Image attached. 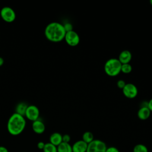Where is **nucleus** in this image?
Wrapping results in <instances>:
<instances>
[{"instance_id": "nucleus-8", "label": "nucleus", "mask_w": 152, "mask_h": 152, "mask_svg": "<svg viewBox=\"0 0 152 152\" xmlns=\"http://www.w3.org/2000/svg\"><path fill=\"white\" fill-rule=\"evenodd\" d=\"M124 95L128 99L135 98L138 94V89L135 85L132 83H126L122 89Z\"/></svg>"}, {"instance_id": "nucleus-22", "label": "nucleus", "mask_w": 152, "mask_h": 152, "mask_svg": "<svg viewBox=\"0 0 152 152\" xmlns=\"http://www.w3.org/2000/svg\"><path fill=\"white\" fill-rule=\"evenodd\" d=\"M71 141V137L68 134H64L62 135V142L69 143Z\"/></svg>"}, {"instance_id": "nucleus-14", "label": "nucleus", "mask_w": 152, "mask_h": 152, "mask_svg": "<svg viewBox=\"0 0 152 152\" xmlns=\"http://www.w3.org/2000/svg\"><path fill=\"white\" fill-rule=\"evenodd\" d=\"M28 105L25 102H20L15 107V113L24 116L26 109Z\"/></svg>"}, {"instance_id": "nucleus-15", "label": "nucleus", "mask_w": 152, "mask_h": 152, "mask_svg": "<svg viewBox=\"0 0 152 152\" xmlns=\"http://www.w3.org/2000/svg\"><path fill=\"white\" fill-rule=\"evenodd\" d=\"M57 152H72V145L69 143L62 142L57 146Z\"/></svg>"}, {"instance_id": "nucleus-25", "label": "nucleus", "mask_w": 152, "mask_h": 152, "mask_svg": "<svg viewBox=\"0 0 152 152\" xmlns=\"http://www.w3.org/2000/svg\"><path fill=\"white\" fill-rule=\"evenodd\" d=\"M148 108L150 109L151 112H152V99L148 102Z\"/></svg>"}, {"instance_id": "nucleus-6", "label": "nucleus", "mask_w": 152, "mask_h": 152, "mask_svg": "<svg viewBox=\"0 0 152 152\" xmlns=\"http://www.w3.org/2000/svg\"><path fill=\"white\" fill-rule=\"evenodd\" d=\"M64 39L66 43L71 46H75L78 45L80 40L78 34L74 30L66 32Z\"/></svg>"}, {"instance_id": "nucleus-9", "label": "nucleus", "mask_w": 152, "mask_h": 152, "mask_svg": "<svg viewBox=\"0 0 152 152\" xmlns=\"http://www.w3.org/2000/svg\"><path fill=\"white\" fill-rule=\"evenodd\" d=\"M88 144L82 140L75 141L72 145V152H86Z\"/></svg>"}, {"instance_id": "nucleus-19", "label": "nucleus", "mask_w": 152, "mask_h": 152, "mask_svg": "<svg viewBox=\"0 0 152 152\" xmlns=\"http://www.w3.org/2000/svg\"><path fill=\"white\" fill-rule=\"evenodd\" d=\"M132 68L130 64H122L121 72L124 74H129L132 71Z\"/></svg>"}, {"instance_id": "nucleus-7", "label": "nucleus", "mask_w": 152, "mask_h": 152, "mask_svg": "<svg viewBox=\"0 0 152 152\" xmlns=\"http://www.w3.org/2000/svg\"><path fill=\"white\" fill-rule=\"evenodd\" d=\"M40 112L39 108L33 104L28 105L25 113V116L27 119L31 121H35L39 119Z\"/></svg>"}, {"instance_id": "nucleus-21", "label": "nucleus", "mask_w": 152, "mask_h": 152, "mask_svg": "<svg viewBox=\"0 0 152 152\" xmlns=\"http://www.w3.org/2000/svg\"><path fill=\"white\" fill-rule=\"evenodd\" d=\"M126 83L125 82L124 80H119L118 81H117V86L118 88H121V89H123L124 87H125V86L126 85Z\"/></svg>"}, {"instance_id": "nucleus-28", "label": "nucleus", "mask_w": 152, "mask_h": 152, "mask_svg": "<svg viewBox=\"0 0 152 152\" xmlns=\"http://www.w3.org/2000/svg\"><path fill=\"white\" fill-rule=\"evenodd\" d=\"M150 4L152 5V0H150Z\"/></svg>"}, {"instance_id": "nucleus-18", "label": "nucleus", "mask_w": 152, "mask_h": 152, "mask_svg": "<svg viewBox=\"0 0 152 152\" xmlns=\"http://www.w3.org/2000/svg\"><path fill=\"white\" fill-rule=\"evenodd\" d=\"M133 152H148V150L144 144H138L134 147Z\"/></svg>"}, {"instance_id": "nucleus-27", "label": "nucleus", "mask_w": 152, "mask_h": 152, "mask_svg": "<svg viewBox=\"0 0 152 152\" xmlns=\"http://www.w3.org/2000/svg\"><path fill=\"white\" fill-rule=\"evenodd\" d=\"M4 59L2 57H0V66H1L4 64Z\"/></svg>"}, {"instance_id": "nucleus-16", "label": "nucleus", "mask_w": 152, "mask_h": 152, "mask_svg": "<svg viewBox=\"0 0 152 152\" xmlns=\"http://www.w3.org/2000/svg\"><path fill=\"white\" fill-rule=\"evenodd\" d=\"M93 134L90 131H86L82 135V140L88 144L94 140Z\"/></svg>"}, {"instance_id": "nucleus-13", "label": "nucleus", "mask_w": 152, "mask_h": 152, "mask_svg": "<svg viewBox=\"0 0 152 152\" xmlns=\"http://www.w3.org/2000/svg\"><path fill=\"white\" fill-rule=\"evenodd\" d=\"M62 142V135L59 132H53L49 137V142L55 146H58Z\"/></svg>"}, {"instance_id": "nucleus-10", "label": "nucleus", "mask_w": 152, "mask_h": 152, "mask_svg": "<svg viewBox=\"0 0 152 152\" xmlns=\"http://www.w3.org/2000/svg\"><path fill=\"white\" fill-rule=\"evenodd\" d=\"M32 129L36 134H42L45 131V125L42 121L38 119L33 122Z\"/></svg>"}, {"instance_id": "nucleus-11", "label": "nucleus", "mask_w": 152, "mask_h": 152, "mask_svg": "<svg viewBox=\"0 0 152 152\" xmlns=\"http://www.w3.org/2000/svg\"><path fill=\"white\" fill-rule=\"evenodd\" d=\"M132 59V54L128 50H122L119 55L118 60L122 64H129Z\"/></svg>"}, {"instance_id": "nucleus-2", "label": "nucleus", "mask_w": 152, "mask_h": 152, "mask_svg": "<svg viewBox=\"0 0 152 152\" xmlns=\"http://www.w3.org/2000/svg\"><path fill=\"white\" fill-rule=\"evenodd\" d=\"M26 125V121L24 116L15 112L8 119L7 128L11 135L17 136L23 132Z\"/></svg>"}, {"instance_id": "nucleus-4", "label": "nucleus", "mask_w": 152, "mask_h": 152, "mask_svg": "<svg viewBox=\"0 0 152 152\" xmlns=\"http://www.w3.org/2000/svg\"><path fill=\"white\" fill-rule=\"evenodd\" d=\"M107 148L106 143L100 140H94L88 144L86 152H105Z\"/></svg>"}, {"instance_id": "nucleus-3", "label": "nucleus", "mask_w": 152, "mask_h": 152, "mask_svg": "<svg viewBox=\"0 0 152 152\" xmlns=\"http://www.w3.org/2000/svg\"><path fill=\"white\" fill-rule=\"evenodd\" d=\"M122 64L118 59L110 58L108 59L104 64V70L105 73L110 77H115L118 75L121 70Z\"/></svg>"}, {"instance_id": "nucleus-17", "label": "nucleus", "mask_w": 152, "mask_h": 152, "mask_svg": "<svg viewBox=\"0 0 152 152\" xmlns=\"http://www.w3.org/2000/svg\"><path fill=\"white\" fill-rule=\"evenodd\" d=\"M43 152H57V147L50 142L45 143L43 149Z\"/></svg>"}, {"instance_id": "nucleus-1", "label": "nucleus", "mask_w": 152, "mask_h": 152, "mask_svg": "<svg viewBox=\"0 0 152 152\" xmlns=\"http://www.w3.org/2000/svg\"><path fill=\"white\" fill-rule=\"evenodd\" d=\"M65 33L63 24L58 22L49 23L45 29L46 38L52 42H59L64 40Z\"/></svg>"}, {"instance_id": "nucleus-12", "label": "nucleus", "mask_w": 152, "mask_h": 152, "mask_svg": "<svg viewBox=\"0 0 152 152\" xmlns=\"http://www.w3.org/2000/svg\"><path fill=\"white\" fill-rule=\"evenodd\" d=\"M151 111L147 107H140L138 112L137 116L140 120H146L150 116Z\"/></svg>"}, {"instance_id": "nucleus-26", "label": "nucleus", "mask_w": 152, "mask_h": 152, "mask_svg": "<svg viewBox=\"0 0 152 152\" xmlns=\"http://www.w3.org/2000/svg\"><path fill=\"white\" fill-rule=\"evenodd\" d=\"M0 152H9L8 150L4 146H0Z\"/></svg>"}, {"instance_id": "nucleus-24", "label": "nucleus", "mask_w": 152, "mask_h": 152, "mask_svg": "<svg viewBox=\"0 0 152 152\" xmlns=\"http://www.w3.org/2000/svg\"><path fill=\"white\" fill-rule=\"evenodd\" d=\"M45 143L43 141H39L37 144V147L39 149V150H43L44 147H45Z\"/></svg>"}, {"instance_id": "nucleus-23", "label": "nucleus", "mask_w": 152, "mask_h": 152, "mask_svg": "<svg viewBox=\"0 0 152 152\" xmlns=\"http://www.w3.org/2000/svg\"><path fill=\"white\" fill-rule=\"evenodd\" d=\"M105 152H119V151L118 149V148L112 146V147H107Z\"/></svg>"}, {"instance_id": "nucleus-5", "label": "nucleus", "mask_w": 152, "mask_h": 152, "mask_svg": "<svg viewBox=\"0 0 152 152\" xmlns=\"http://www.w3.org/2000/svg\"><path fill=\"white\" fill-rule=\"evenodd\" d=\"M0 15L2 19L7 23H11L14 21L16 17L14 10L10 7H3L1 10Z\"/></svg>"}, {"instance_id": "nucleus-20", "label": "nucleus", "mask_w": 152, "mask_h": 152, "mask_svg": "<svg viewBox=\"0 0 152 152\" xmlns=\"http://www.w3.org/2000/svg\"><path fill=\"white\" fill-rule=\"evenodd\" d=\"M63 26H64V28L66 32L73 30V26L71 23H70L69 22L64 23L63 24Z\"/></svg>"}, {"instance_id": "nucleus-29", "label": "nucleus", "mask_w": 152, "mask_h": 152, "mask_svg": "<svg viewBox=\"0 0 152 152\" xmlns=\"http://www.w3.org/2000/svg\"><path fill=\"white\" fill-rule=\"evenodd\" d=\"M23 152H26V151H23Z\"/></svg>"}]
</instances>
